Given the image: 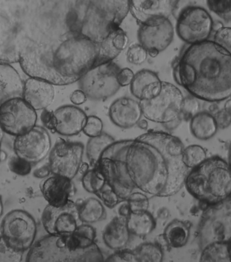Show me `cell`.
I'll return each instance as SVG.
<instances>
[{
    "label": "cell",
    "instance_id": "8",
    "mask_svg": "<svg viewBox=\"0 0 231 262\" xmlns=\"http://www.w3.org/2000/svg\"><path fill=\"white\" fill-rule=\"evenodd\" d=\"M119 70L113 61L93 66L78 80L80 90L92 100L111 98L121 88L117 80Z\"/></svg>",
    "mask_w": 231,
    "mask_h": 262
},
{
    "label": "cell",
    "instance_id": "12",
    "mask_svg": "<svg viewBox=\"0 0 231 262\" xmlns=\"http://www.w3.org/2000/svg\"><path fill=\"white\" fill-rule=\"evenodd\" d=\"M84 150V146L81 142L59 138L49 152L48 164L52 174L72 180L79 172Z\"/></svg>",
    "mask_w": 231,
    "mask_h": 262
},
{
    "label": "cell",
    "instance_id": "4",
    "mask_svg": "<svg viewBox=\"0 0 231 262\" xmlns=\"http://www.w3.org/2000/svg\"><path fill=\"white\" fill-rule=\"evenodd\" d=\"M190 194L206 205H215L230 198L229 165L219 156L206 158L188 172L185 180Z\"/></svg>",
    "mask_w": 231,
    "mask_h": 262
},
{
    "label": "cell",
    "instance_id": "14",
    "mask_svg": "<svg viewBox=\"0 0 231 262\" xmlns=\"http://www.w3.org/2000/svg\"><path fill=\"white\" fill-rule=\"evenodd\" d=\"M174 30L169 18H159L147 24H140L138 39L150 56H158L166 50L174 39Z\"/></svg>",
    "mask_w": 231,
    "mask_h": 262
},
{
    "label": "cell",
    "instance_id": "43",
    "mask_svg": "<svg viewBox=\"0 0 231 262\" xmlns=\"http://www.w3.org/2000/svg\"><path fill=\"white\" fill-rule=\"evenodd\" d=\"M218 128L224 129L229 127L231 123V111L225 108L218 111L214 115Z\"/></svg>",
    "mask_w": 231,
    "mask_h": 262
},
{
    "label": "cell",
    "instance_id": "20",
    "mask_svg": "<svg viewBox=\"0 0 231 262\" xmlns=\"http://www.w3.org/2000/svg\"><path fill=\"white\" fill-rule=\"evenodd\" d=\"M57 119L56 132L60 135L73 136L83 130L87 115L82 109L74 105H64L54 111Z\"/></svg>",
    "mask_w": 231,
    "mask_h": 262
},
{
    "label": "cell",
    "instance_id": "10",
    "mask_svg": "<svg viewBox=\"0 0 231 262\" xmlns=\"http://www.w3.org/2000/svg\"><path fill=\"white\" fill-rule=\"evenodd\" d=\"M214 20L201 6H189L182 10L176 22V32L187 44L208 40L214 29Z\"/></svg>",
    "mask_w": 231,
    "mask_h": 262
},
{
    "label": "cell",
    "instance_id": "17",
    "mask_svg": "<svg viewBox=\"0 0 231 262\" xmlns=\"http://www.w3.org/2000/svg\"><path fill=\"white\" fill-rule=\"evenodd\" d=\"M40 190L48 204L55 207L66 205L75 193L71 179L55 174L41 183Z\"/></svg>",
    "mask_w": 231,
    "mask_h": 262
},
{
    "label": "cell",
    "instance_id": "51",
    "mask_svg": "<svg viewBox=\"0 0 231 262\" xmlns=\"http://www.w3.org/2000/svg\"><path fill=\"white\" fill-rule=\"evenodd\" d=\"M88 169H89V166H88V164H86V163H82L81 166L80 167L79 172L81 173V174H84L87 172Z\"/></svg>",
    "mask_w": 231,
    "mask_h": 262
},
{
    "label": "cell",
    "instance_id": "48",
    "mask_svg": "<svg viewBox=\"0 0 231 262\" xmlns=\"http://www.w3.org/2000/svg\"><path fill=\"white\" fill-rule=\"evenodd\" d=\"M51 174L50 168L49 164H47L41 168L36 169L34 172V176L38 179H44Z\"/></svg>",
    "mask_w": 231,
    "mask_h": 262
},
{
    "label": "cell",
    "instance_id": "44",
    "mask_svg": "<svg viewBox=\"0 0 231 262\" xmlns=\"http://www.w3.org/2000/svg\"><path fill=\"white\" fill-rule=\"evenodd\" d=\"M107 261H136L133 251L130 249H119L107 258Z\"/></svg>",
    "mask_w": 231,
    "mask_h": 262
},
{
    "label": "cell",
    "instance_id": "36",
    "mask_svg": "<svg viewBox=\"0 0 231 262\" xmlns=\"http://www.w3.org/2000/svg\"><path fill=\"white\" fill-rule=\"evenodd\" d=\"M199 101L195 97L184 98L181 105V117L183 121H190L195 115L200 112Z\"/></svg>",
    "mask_w": 231,
    "mask_h": 262
},
{
    "label": "cell",
    "instance_id": "54",
    "mask_svg": "<svg viewBox=\"0 0 231 262\" xmlns=\"http://www.w3.org/2000/svg\"><path fill=\"white\" fill-rule=\"evenodd\" d=\"M4 211V207H3V203H2V200L1 198H0V217H1L2 214H3Z\"/></svg>",
    "mask_w": 231,
    "mask_h": 262
},
{
    "label": "cell",
    "instance_id": "22",
    "mask_svg": "<svg viewBox=\"0 0 231 262\" xmlns=\"http://www.w3.org/2000/svg\"><path fill=\"white\" fill-rule=\"evenodd\" d=\"M129 37L118 28L110 33L98 44V57L95 66L114 60L129 45Z\"/></svg>",
    "mask_w": 231,
    "mask_h": 262
},
{
    "label": "cell",
    "instance_id": "6",
    "mask_svg": "<svg viewBox=\"0 0 231 262\" xmlns=\"http://www.w3.org/2000/svg\"><path fill=\"white\" fill-rule=\"evenodd\" d=\"M231 236L230 198L215 205L208 206L198 226V239L201 250L207 245L228 242Z\"/></svg>",
    "mask_w": 231,
    "mask_h": 262
},
{
    "label": "cell",
    "instance_id": "2",
    "mask_svg": "<svg viewBox=\"0 0 231 262\" xmlns=\"http://www.w3.org/2000/svg\"><path fill=\"white\" fill-rule=\"evenodd\" d=\"M98 44L81 35L61 36L22 42L18 62L29 77L54 85L78 82L96 63Z\"/></svg>",
    "mask_w": 231,
    "mask_h": 262
},
{
    "label": "cell",
    "instance_id": "18",
    "mask_svg": "<svg viewBox=\"0 0 231 262\" xmlns=\"http://www.w3.org/2000/svg\"><path fill=\"white\" fill-rule=\"evenodd\" d=\"M55 97V85L50 82L33 77L24 82L22 98L36 111L48 108Z\"/></svg>",
    "mask_w": 231,
    "mask_h": 262
},
{
    "label": "cell",
    "instance_id": "1",
    "mask_svg": "<svg viewBox=\"0 0 231 262\" xmlns=\"http://www.w3.org/2000/svg\"><path fill=\"white\" fill-rule=\"evenodd\" d=\"M184 148L176 136L148 132L136 139L113 142L94 168L122 202L135 189L153 196H172L184 186L189 172L183 161Z\"/></svg>",
    "mask_w": 231,
    "mask_h": 262
},
{
    "label": "cell",
    "instance_id": "53",
    "mask_svg": "<svg viewBox=\"0 0 231 262\" xmlns=\"http://www.w3.org/2000/svg\"><path fill=\"white\" fill-rule=\"evenodd\" d=\"M4 131L2 130L1 127H0V148H1L2 140H3V138H4ZM0 161H1V160H0Z\"/></svg>",
    "mask_w": 231,
    "mask_h": 262
},
{
    "label": "cell",
    "instance_id": "40",
    "mask_svg": "<svg viewBox=\"0 0 231 262\" xmlns=\"http://www.w3.org/2000/svg\"><path fill=\"white\" fill-rule=\"evenodd\" d=\"M8 167L11 172L19 176H27L32 171V164L17 156L10 159Z\"/></svg>",
    "mask_w": 231,
    "mask_h": 262
},
{
    "label": "cell",
    "instance_id": "35",
    "mask_svg": "<svg viewBox=\"0 0 231 262\" xmlns=\"http://www.w3.org/2000/svg\"><path fill=\"white\" fill-rule=\"evenodd\" d=\"M95 195L102 201L105 206L109 208H113L122 202L119 199L114 189L107 182Z\"/></svg>",
    "mask_w": 231,
    "mask_h": 262
},
{
    "label": "cell",
    "instance_id": "30",
    "mask_svg": "<svg viewBox=\"0 0 231 262\" xmlns=\"http://www.w3.org/2000/svg\"><path fill=\"white\" fill-rule=\"evenodd\" d=\"M230 241L212 243L201 250V261L230 262Z\"/></svg>",
    "mask_w": 231,
    "mask_h": 262
},
{
    "label": "cell",
    "instance_id": "31",
    "mask_svg": "<svg viewBox=\"0 0 231 262\" xmlns=\"http://www.w3.org/2000/svg\"><path fill=\"white\" fill-rule=\"evenodd\" d=\"M136 261H162L164 251L157 243H145L133 249Z\"/></svg>",
    "mask_w": 231,
    "mask_h": 262
},
{
    "label": "cell",
    "instance_id": "46",
    "mask_svg": "<svg viewBox=\"0 0 231 262\" xmlns=\"http://www.w3.org/2000/svg\"><path fill=\"white\" fill-rule=\"evenodd\" d=\"M135 74L133 70L129 68H123L119 70L117 76V80L120 86H126L131 84Z\"/></svg>",
    "mask_w": 231,
    "mask_h": 262
},
{
    "label": "cell",
    "instance_id": "47",
    "mask_svg": "<svg viewBox=\"0 0 231 262\" xmlns=\"http://www.w3.org/2000/svg\"><path fill=\"white\" fill-rule=\"evenodd\" d=\"M87 96L81 90L74 91L70 96V100L75 105H81L86 102Z\"/></svg>",
    "mask_w": 231,
    "mask_h": 262
},
{
    "label": "cell",
    "instance_id": "7",
    "mask_svg": "<svg viewBox=\"0 0 231 262\" xmlns=\"http://www.w3.org/2000/svg\"><path fill=\"white\" fill-rule=\"evenodd\" d=\"M184 96L174 84L162 82L158 94L147 100H140L142 115L152 122H170L180 117Z\"/></svg>",
    "mask_w": 231,
    "mask_h": 262
},
{
    "label": "cell",
    "instance_id": "23",
    "mask_svg": "<svg viewBox=\"0 0 231 262\" xmlns=\"http://www.w3.org/2000/svg\"><path fill=\"white\" fill-rule=\"evenodd\" d=\"M162 81L154 72L142 70L135 74L131 84L133 96L140 100H147L154 98L160 92Z\"/></svg>",
    "mask_w": 231,
    "mask_h": 262
},
{
    "label": "cell",
    "instance_id": "37",
    "mask_svg": "<svg viewBox=\"0 0 231 262\" xmlns=\"http://www.w3.org/2000/svg\"><path fill=\"white\" fill-rule=\"evenodd\" d=\"M147 55L145 49L140 44L131 45L126 53L127 62L135 65L142 64L147 58Z\"/></svg>",
    "mask_w": 231,
    "mask_h": 262
},
{
    "label": "cell",
    "instance_id": "32",
    "mask_svg": "<svg viewBox=\"0 0 231 262\" xmlns=\"http://www.w3.org/2000/svg\"><path fill=\"white\" fill-rule=\"evenodd\" d=\"M82 182L86 191L95 194L104 186L107 181L101 171L94 168L92 170H88L83 174Z\"/></svg>",
    "mask_w": 231,
    "mask_h": 262
},
{
    "label": "cell",
    "instance_id": "9",
    "mask_svg": "<svg viewBox=\"0 0 231 262\" xmlns=\"http://www.w3.org/2000/svg\"><path fill=\"white\" fill-rule=\"evenodd\" d=\"M0 229L1 236L6 243L21 252L31 248L36 237V221L29 212L22 210L8 212L2 220Z\"/></svg>",
    "mask_w": 231,
    "mask_h": 262
},
{
    "label": "cell",
    "instance_id": "21",
    "mask_svg": "<svg viewBox=\"0 0 231 262\" xmlns=\"http://www.w3.org/2000/svg\"><path fill=\"white\" fill-rule=\"evenodd\" d=\"M24 82L10 63L0 62V106L10 99L22 98Z\"/></svg>",
    "mask_w": 231,
    "mask_h": 262
},
{
    "label": "cell",
    "instance_id": "27",
    "mask_svg": "<svg viewBox=\"0 0 231 262\" xmlns=\"http://www.w3.org/2000/svg\"><path fill=\"white\" fill-rule=\"evenodd\" d=\"M214 115L208 112H199L190 120V129L197 139L208 140L213 138L218 131Z\"/></svg>",
    "mask_w": 231,
    "mask_h": 262
},
{
    "label": "cell",
    "instance_id": "26",
    "mask_svg": "<svg viewBox=\"0 0 231 262\" xmlns=\"http://www.w3.org/2000/svg\"><path fill=\"white\" fill-rule=\"evenodd\" d=\"M130 233L134 236L145 237L156 228V221L148 210L131 212L126 218Z\"/></svg>",
    "mask_w": 231,
    "mask_h": 262
},
{
    "label": "cell",
    "instance_id": "11",
    "mask_svg": "<svg viewBox=\"0 0 231 262\" xmlns=\"http://www.w3.org/2000/svg\"><path fill=\"white\" fill-rule=\"evenodd\" d=\"M38 115L22 98L10 99L0 106V127L9 135L26 133L36 125Z\"/></svg>",
    "mask_w": 231,
    "mask_h": 262
},
{
    "label": "cell",
    "instance_id": "5",
    "mask_svg": "<svg viewBox=\"0 0 231 262\" xmlns=\"http://www.w3.org/2000/svg\"><path fill=\"white\" fill-rule=\"evenodd\" d=\"M27 261H103L98 245L74 233L48 234L33 244Z\"/></svg>",
    "mask_w": 231,
    "mask_h": 262
},
{
    "label": "cell",
    "instance_id": "52",
    "mask_svg": "<svg viewBox=\"0 0 231 262\" xmlns=\"http://www.w3.org/2000/svg\"><path fill=\"white\" fill-rule=\"evenodd\" d=\"M137 125L138 126L142 129H146L148 127V123L146 120H141V119H140L139 123H137Z\"/></svg>",
    "mask_w": 231,
    "mask_h": 262
},
{
    "label": "cell",
    "instance_id": "39",
    "mask_svg": "<svg viewBox=\"0 0 231 262\" xmlns=\"http://www.w3.org/2000/svg\"><path fill=\"white\" fill-rule=\"evenodd\" d=\"M131 212L144 211L149 207V200L140 192H133L126 200Z\"/></svg>",
    "mask_w": 231,
    "mask_h": 262
},
{
    "label": "cell",
    "instance_id": "15",
    "mask_svg": "<svg viewBox=\"0 0 231 262\" xmlns=\"http://www.w3.org/2000/svg\"><path fill=\"white\" fill-rule=\"evenodd\" d=\"M77 204L69 201L62 207L47 204L43 212V226L49 234L63 235L73 233L78 227Z\"/></svg>",
    "mask_w": 231,
    "mask_h": 262
},
{
    "label": "cell",
    "instance_id": "29",
    "mask_svg": "<svg viewBox=\"0 0 231 262\" xmlns=\"http://www.w3.org/2000/svg\"><path fill=\"white\" fill-rule=\"evenodd\" d=\"M115 141L112 136L102 132L100 135L90 138L86 145V156L90 166L94 168L103 151Z\"/></svg>",
    "mask_w": 231,
    "mask_h": 262
},
{
    "label": "cell",
    "instance_id": "33",
    "mask_svg": "<svg viewBox=\"0 0 231 262\" xmlns=\"http://www.w3.org/2000/svg\"><path fill=\"white\" fill-rule=\"evenodd\" d=\"M207 158L206 150L202 146L194 144L184 148L183 151V161L188 169L199 166Z\"/></svg>",
    "mask_w": 231,
    "mask_h": 262
},
{
    "label": "cell",
    "instance_id": "16",
    "mask_svg": "<svg viewBox=\"0 0 231 262\" xmlns=\"http://www.w3.org/2000/svg\"><path fill=\"white\" fill-rule=\"evenodd\" d=\"M179 0H130L129 12L140 24L169 18Z\"/></svg>",
    "mask_w": 231,
    "mask_h": 262
},
{
    "label": "cell",
    "instance_id": "38",
    "mask_svg": "<svg viewBox=\"0 0 231 262\" xmlns=\"http://www.w3.org/2000/svg\"><path fill=\"white\" fill-rule=\"evenodd\" d=\"M23 252L12 248L0 236V261H20Z\"/></svg>",
    "mask_w": 231,
    "mask_h": 262
},
{
    "label": "cell",
    "instance_id": "50",
    "mask_svg": "<svg viewBox=\"0 0 231 262\" xmlns=\"http://www.w3.org/2000/svg\"><path fill=\"white\" fill-rule=\"evenodd\" d=\"M131 212V208H130V206L129 204H127V201L125 203H123L122 205L119 206V208H118L119 216H122V217L127 218Z\"/></svg>",
    "mask_w": 231,
    "mask_h": 262
},
{
    "label": "cell",
    "instance_id": "45",
    "mask_svg": "<svg viewBox=\"0 0 231 262\" xmlns=\"http://www.w3.org/2000/svg\"><path fill=\"white\" fill-rule=\"evenodd\" d=\"M41 121L45 128L50 130L53 133L56 132L57 127V119L54 114V111H48L47 109L43 110L40 116Z\"/></svg>",
    "mask_w": 231,
    "mask_h": 262
},
{
    "label": "cell",
    "instance_id": "25",
    "mask_svg": "<svg viewBox=\"0 0 231 262\" xmlns=\"http://www.w3.org/2000/svg\"><path fill=\"white\" fill-rule=\"evenodd\" d=\"M191 225L178 220H173L165 228L163 236L170 248H181L189 242Z\"/></svg>",
    "mask_w": 231,
    "mask_h": 262
},
{
    "label": "cell",
    "instance_id": "49",
    "mask_svg": "<svg viewBox=\"0 0 231 262\" xmlns=\"http://www.w3.org/2000/svg\"><path fill=\"white\" fill-rule=\"evenodd\" d=\"M183 119L181 118V115L180 117H178L175 120L170 121V122L165 123L164 126L165 128L168 129L169 131L174 130V129L177 128L180 125L181 122H182Z\"/></svg>",
    "mask_w": 231,
    "mask_h": 262
},
{
    "label": "cell",
    "instance_id": "42",
    "mask_svg": "<svg viewBox=\"0 0 231 262\" xmlns=\"http://www.w3.org/2000/svg\"><path fill=\"white\" fill-rule=\"evenodd\" d=\"M214 42L230 52L231 30L227 27H220L214 35Z\"/></svg>",
    "mask_w": 231,
    "mask_h": 262
},
{
    "label": "cell",
    "instance_id": "19",
    "mask_svg": "<svg viewBox=\"0 0 231 262\" xmlns=\"http://www.w3.org/2000/svg\"><path fill=\"white\" fill-rule=\"evenodd\" d=\"M109 117L117 127L131 128L141 119L142 109L140 103L130 98H121L114 101L109 108Z\"/></svg>",
    "mask_w": 231,
    "mask_h": 262
},
{
    "label": "cell",
    "instance_id": "34",
    "mask_svg": "<svg viewBox=\"0 0 231 262\" xmlns=\"http://www.w3.org/2000/svg\"><path fill=\"white\" fill-rule=\"evenodd\" d=\"M210 10L226 21L230 20L231 0H206Z\"/></svg>",
    "mask_w": 231,
    "mask_h": 262
},
{
    "label": "cell",
    "instance_id": "28",
    "mask_svg": "<svg viewBox=\"0 0 231 262\" xmlns=\"http://www.w3.org/2000/svg\"><path fill=\"white\" fill-rule=\"evenodd\" d=\"M78 217L84 224H95L107 218V212L100 200L94 198H88L77 204Z\"/></svg>",
    "mask_w": 231,
    "mask_h": 262
},
{
    "label": "cell",
    "instance_id": "13",
    "mask_svg": "<svg viewBox=\"0 0 231 262\" xmlns=\"http://www.w3.org/2000/svg\"><path fill=\"white\" fill-rule=\"evenodd\" d=\"M51 149V139L44 127L35 126L16 136L14 150L16 156L30 164H38L46 158Z\"/></svg>",
    "mask_w": 231,
    "mask_h": 262
},
{
    "label": "cell",
    "instance_id": "24",
    "mask_svg": "<svg viewBox=\"0 0 231 262\" xmlns=\"http://www.w3.org/2000/svg\"><path fill=\"white\" fill-rule=\"evenodd\" d=\"M131 236L126 218L118 216L113 218L105 227L102 239L107 247L117 251L125 248L129 245Z\"/></svg>",
    "mask_w": 231,
    "mask_h": 262
},
{
    "label": "cell",
    "instance_id": "3",
    "mask_svg": "<svg viewBox=\"0 0 231 262\" xmlns=\"http://www.w3.org/2000/svg\"><path fill=\"white\" fill-rule=\"evenodd\" d=\"M175 80L195 98L218 102L230 98L231 54L214 41L191 45L174 68Z\"/></svg>",
    "mask_w": 231,
    "mask_h": 262
},
{
    "label": "cell",
    "instance_id": "41",
    "mask_svg": "<svg viewBox=\"0 0 231 262\" xmlns=\"http://www.w3.org/2000/svg\"><path fill=\"white\" fill-rule=\"evenodd\" d=\"M103 123L100 118L96 116L87 117L83 132L88 137L92 138L100 135L102 132Z\"/></svg>",
    "mask_w": 231,
    "mask_h": 262
}]
</instances>
